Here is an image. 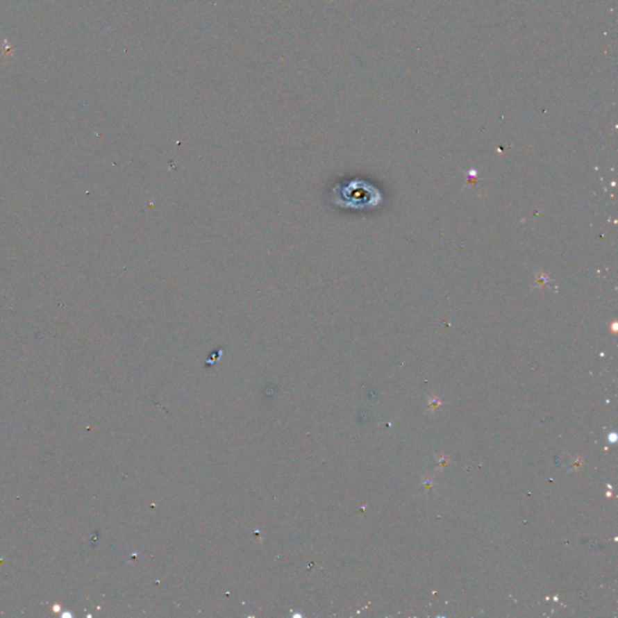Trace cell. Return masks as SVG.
Wrapping results in <instances>:
<instances>
[{
  "label": "cell",
  "mask_w": 618,
  "mask_h": 618,
  "mask_svg": "<svg viewBox=\"0 0 618 618\" xmlns=\"http://www.w3.org/2000/svg\"><path fill=\"white\" fill-rule=\"evenodd\" d=\"M333 201L340 207L362 209L377 206L381 201V194L378 190L366 181H351L333 189Z\"/></svg>",
  "instance_id": "obj_1"
}]
</instances>
